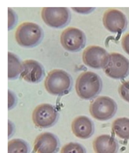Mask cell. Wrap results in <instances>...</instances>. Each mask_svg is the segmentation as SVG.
I'll return each mask as SVG.
<instances>
[{
  "mask_svg": "<svg viewBox=\"0 0 129 153\" xmlns=\"http://www.w3.org/2000/svg\"><path fill=\"white\" fill-rule=\"evenodd\" d=\"M102 88V82L100 76L90 71L84 72L76 81V89L81 98L89 100L100 94Z\"/></svg>",
  "mask_w": 129,
  "mask_h": 153,
  "instance_id": "6da1fadb",
  "label": "cell"
},
{
  "mask_svg": "<svg viewBox=\"0 0 129 153\" xmlns=\"http://www.w3.org/2000/svg\"><path fill=\"white\" fill-rule=\"evenodd\" d=\"M71 76L62 69H55L50 71L45 81L44 86L50 94L62 96L67 94L72 88Z\"/></svg>",
  "mask_w": 129,
  "mask_h": 153,
  "instance_id": "7a4b0ae2",
  "label": "cell"
},
{
  "mask_svg": "<svg viewBox=\"0 0 129 153\" xmlns=\"http://www.w3.org/2000/svg\"><path fill=\"white\" fill-rule=\"evenodd\" d=\"M44 36L39 25L31 22L21 24L15 32V39L18 44L24 48L34 47L40 43Z\"/></svg>",
  "mask_w": 129,
  "mask_h": 153,
  "instance_id": "3957f363",
  "label": "cell"
},
{
  "mask_svg": "<svg viewBox=\"0 0 129 153\" xmlns=\"http://www.w3.org/2000/svg\"><path fill=\"white\" fill-rule=\"evenodd\" d=\"M59 113L53 105L43 103L37 106L33 113V121L39 128H49L57 122Z\"/></svg>",
  "mask_w": 129,
  "mask_h": 153,
  "instance_id": "277c9868",
  "label": "cell"
},
{
  "mask_svg": "<svg viewBox=\"0 0 129 153\" xmlns=\"http://www.w3.org/2000/svg\"><path fill=\"white\" fill-rule=\"evenodd\" d=\"M89 110L93 118L100 121H106L115 114L117 105L114 100L110 98L101 96L92 102Z\"/></svg>",
  "mask_w": 129,
  "mask_h": 153,
  "instance_id": "5b68a950",
  "label": "cell"
},
{
  "mask_svg": "<svg viewBox=\"0 0 129 153\" xmlns=\"http://www.w3.org/2000/svg\"><path fill=\"white\" fill-rule=\"evenodd\" d=\"M105 73L111 78L121 79L129 74V60L119 53H112L108 62L103 68Z\"/></svg>",
  "mask_w": 129,
  "mask_h": 153,
  "instance_id": "8992f818",
  "label": "cell"
},
{
  "mask_svg": "<svg viewBox=\"0 0 129 153\" xmlns=\"http://www.w3.org/2000/svg\"><path fill=\"white\" fill-rule=\"evenodd\" d=\"M42 17L44 22L48 26L60 29L69 23L71 15L68 8L46 7L42 9Z\"/></svg>",
  "mask_w": 129,
  "mask_h": 153,
  "instance_id": "52a82bcc",
  "label": "cell"
},
{
  "mask_svg": "<svg viewBox=\"0 0 129 153\" xmlns=\"http://www.w3.org/2000/svg\"><path fill=\"white\" fill-rule=\"evenodd\" d=\"M60 41L62 46L66 50L77 52L85 46L86 36L83 31L80 29L69 27L62 33Z\"/></svg>",
  "mask_w": 129,
  "mask_h": 153,
  "instance_id": "ba28073f",
  "label": "cell"
},
{
  "mask_svg": "<svg viewBox=\"0 0 129 153\" xmlns=\"http://www.w3.org/2000/svg\"><path fill=\"white\" fill-rule=\"evenodd\" d=\"M110 54L101 47L90 46L83 52V60L86 66L95 69L104 68L108 62Z\"/></svg>",
  "mask_w": 129,
  "mask_h": 153,
  "instance_id": "9c48e42d",
  "label": "cell"
},
{
  "mask_svg": "<svg viewBox=\"0 0 129 153\" xmlns=\"http://www.w3.org/2000/svg\"><path fill=\"white\" fill-rule=\"evenodd\" d=\"M103 22L105 27L113 33H121L127 26L125 15L121 11L116 9H110L103 15Z\"/></svg>",
  "mask_w": 129,
  "mask_h": 153,
  "instance_id": "30bf717a",
  "label": "cell"
},
{
  "mask_svg": "<svg viewBox=\"0 0 129 153\" xmlns=\"http://www.w3.org/2000/svg\"><path fill=\"white\" fill-rule=\"evenodd\" d=\"M22 71L20 76L28 82L37 83L44 76V69L39 62L33 59H27L22 62Z\"/></svg>",
  "mask_w": 129,
  "mask_h": 153,
  "instance_id": "8fae6325",
  "label": "cell"
},
{
  "mask_svg": "<svg viewBox=\"0 0 129 153\" xmlns=\"http://www.w3.org/2000/svg\"><path fill=\"white\" fill-rule=\"evenodd\" d=\"M59 146V140L56 135L44 132L36 137L34 143V150L36 153H56Z\"/></svg>",
  "mask_w": 129,
  "mask_h": 153,
  "instance_id": "7c38bea8",
  "label": "cell"
},
{
  "mask_svg": "<svg viewBox=\"0 0 129 153\" xmlns=\"http://www.w3.org/2000/svg\"><path fill=\"white\" fill-rule=\"evenodd\" d=\"M72 130L78 138L86 139L90 138L94 133L93 122L85 116H79L75 118L72 124Z\"/></svg>",
  "mask_w": 129,
  "mask_h": 153,
  "instance_id": "4fadbf2b",
  "label": "cell"
},
{
  "mask_svg": "<svg viewBox=\"0 0 129 153\" xmlns=\"http://www.w3.org/2000/svg\"><path fill=\"white\" fill-rule=\"evenodd\" d=\"M93 146L96 153H117L119 149L117 140L108 134L97 137L93 142Z\"/></svg>",
  "mask_w": 129,
  "mask_h": 153,
  "instance_id": "5bb4252c",
  "label": "cell"
},
{
  "mask_svg": "<svg viewBox=\"0 0 129 153\" xmlns=\"http://www.w3.org/2000/svg\"><path fill=\"white\" fill-rule=\"evenodd\" d=\"M22 63L16 55L8 52V79L15 80L20 76L22 71Z\"/></svg>",
  "mask_w": 129,
  "mask_h": 153,
  "instance_id": "9a60e30c",
  "label": "cell"
},
{
  "mask_svg": "<svg viewBox=\"0 0 129 153\" xmlns=\"http://www.w3.org/2000/svg\"><path fill=\"white\" fill-rule=\"evenodd\" d=\"M112 130L118 137L123 139H129V119L123 117L115 120Z\"/></svg>",
  "mask_w": 129,
  "mask_h": 153,
  "instance_id": "2e32d148",
  "label": "cell"
},
{
  "mask_svg": "<svg viewBox=\"0 0 129 153\" xmlns=\"http://www.w3.org/2000/svg\"><path fill=\"white\" fill-rule=\"evenodd\" d=\"M8 153H29L30 148L26 141L15 139L8 142Z\"/></svg>",
  "mask_w": 129,
  "mask_h": 153,
  "instance_id": "e0dca14e",
  "label": "cell"
},
{
  "mask_svg": "<svg viewBox=\"0 0 129 153\" xmlns=\"http://www.w3.org/2000/svg\"><path fill=\"white\" fill-rule=\"evenodd\" d=\"M61 153H86L85 149L81 144L70 143L62 147Z\"/></svg>",
  "mask_w": 129,
  "mask_h": 153,
  "instance_id": "ac0fdd59",
  "label": "cell"
},
{
  "mask_svg": "<svg viewBox=\"0 0 129 153\" xmlns=\"http://www.w3.org/2000/svg\"><path fill=\"white\" fill-rule=\"evenodd\" d=\"M119 91L123 100L129 102V81L123 83L120 86Z\"/></svg>",
  "mask_w": 129,
  "mask_h": 153,
  "instance_id": "d6986e66",
  "label": "cell"
},
{
  "mask_svg": "<svg viewBox=\"0 0 129 153\" xmlns=\"http://www.w3.org/2000/svg\"><path fill=\"white\" fill-rule=\"evenodd\" d=\"M8 29L10 30L13 28L17 21L16 15L10 8H8Z\"/></svg>",
  "mask_w": 129,
  "mask_h": 153,
  "instance_id": "ffe728a7",
  "label": "cell"
},
{
  "mask_svg": "<svg viewBox=\"0 0 129 153\" xmlns=\"http://www.w3.org/2000/svg\"><path fill=\"white\" fill-rule=\"evenodd\" d=\"M122 45L125 52L129 55V33L126 34L123 37Z\"/></svg>",
  "mask_w": 129,
  "mask_h": 153,
  "instance_id": "44dd1931",
  "label": "cell"
},
{
  "mask_svg": "<svg viewBox=\"0 0 129 153\" xmlns=\"http://www.w3.org/2000/svg\"><path fill=\"white\" fill-rule=\"evenodd\" d=\"M72 9L78 13L86 14L90 13L95 9L94 8H72Z\"/></svg>",
  "mask_w": 129,
  "mask_h": 153,
  "instance_id": "7402d4cb",
  "label": "cell"
}]
</instances>
